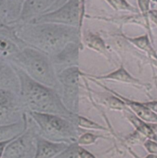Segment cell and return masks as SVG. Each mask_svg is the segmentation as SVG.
Returning <instances> with one entry per match:
<instances>
[{
  "mask_svg": "<svg viewBox=\"0 0 157 158\" xmlns=\"http://www.w3.org/2000/svg\"><path fill=\"white\" fill-rule=\"evenodd\" d=\"M17 36L46 53L58 54L72 43L77 31L72 26L43 23L15 29Z\"/></svg>",
  "mask_w": 157,
  "mask_h": 158,
  "instance_id": "obj_1",
  "label": "cell"
},
{
  "mask_svg": "<svg viewBox=\"0 0 157 158\" xmlns=\"http://www.w3.org/2000/svg\"><path fill=\"white\" fill-rule=\"evenodd\" d=\"M13 67L19 80V90L23 102L32 111L65 117L71 114L53 90L35 81L18 66Z\"/></svg>",
  "mask_w": 157,
  "mask_h": 158,
  "instance_id": "obj_2",
  "label": "cell"
},
{
  "mask_svg": "<svg viewBox=\"0 0 157 158\" xmlns=\"http://www.w3.org/2000/svg\"><path fill=\"white\" fill-rule=\"evenodd\" d=\"M11 60L35 81L48 87L56 86L52 66L47 57L39 51L30 47L23 48Z\"/></svg>",
  "mask_w": 157,
  "mask_h": 158,
  "instance_id": "obj_3",
  "label": "cell"
},
{
  "mask_svg": "<svg viewBox=\"0 0 157 158\" xmlns=\"http://www.w3.org/2000/svg\"><path fill=\"white\" fill-rule=\"evenodd\" d=\"M46 137L53 140H63L72 138L75 131L73 126L61 116L32 111L31 113Z\"/></svg>",
  "mask_w": 157,
  "mask_h": 158,
  "instance_id": "obj_4",
  "label": "cell"
},
{
  "mask_svg": "<svg viewBox=\"0 0 157 158\" xmlns=\"http://www.w3.org/2000/svg\"><path fill=\"white\" fill-rule=\"evenodd\" d=\"M83 14L84 0H69L58 10L42 15L37 20L72 26H79L80 28Z\"/></svg>",
  "mask_w": 157,
  "mask_h": 158,
  "instance_id": "obj_5",
  "label": "cell"
},
{
  "mask_svg": "<svg viewBox=\"0 0 157 158\" xmlns=\"http://www.w3.org/2000/svg\"><path fill=\"white\" fill-rule=\"evenodd\" d=\"M19 111L15 93L9 89H0V126L18 123Z\"/></svg>",
  "mask_w": 157,
  "mask_h": 158,
  "instance_id": "obj_6",
  "label": "cell"
},
{
  "mask_svg": "<svg viewBox=\"0 0 157 158\" xmlns=\"http://www.w3.org/2000/svg\"><path fill=\"white\" fill-rule=\"evenodd\" d=\"M22 41L16 35L14 28L0 19V56L11 60L18 51V43Z\"/></svg>",
  "mask_w": 157,
  "mask_h": 158,
  "instance_id": "obj_7",
  "label": "cell"
},
{
  "mask_svg": "<svg viewBox=\"0 0 157 158\" xmlns=\"http://www.w3.org/2000/svg\"><path fill=\"white\" fill-rule=\"evenodd\" d=\"M34 145L32 138L26 134L15 137L7 144L2 157L6 158H20L29 157V152L32 153Z\"/></svg>",
  "mask_w": 157,
  "mask_h": 158,
  "instance_id": "obj_8",
  "label": "cell"
},
{
  "mask_svg": "<svg viewBox=\"0 0 157 158\" xmlns=\"http://www.w3.org/2000/svg\"><path fill=\"white\" fill-rule=\"evenodd\" d=\"M80 71L77 67L68 68L59 75V80L64 87L65 100L69 107H73L78 89Z\"/></svg>",
  "mask_w": 157,
  "mask_h": 158,
  "instance_id": "obj_9",
  "label": "cell"
},
{
  "mask_svg": "<svg viewBox=\"0 0 157 158\" xmlns=\"http://www.w3.org/2000/svg\"><path fill=\"white\" fill-rule=\"evenodd\" d=\"M0 89H9L16 93L19 90V80L13 66L0 56Z\"/></svg>",
  "mask_w": 157,
  "mask_h": 158,
  "instance_id": "obj_10",
  "label": "cell"
},
{
  "mask_svg": "<svg viewBox=\"0 0 157 158\" xmlns=\"http://www.w3.org/2000/svg\"><path fill=\"white\" fill-rule=\"evenodd\" d=\"M66 148H67V144L65 143H53L43 138H38L36 142V154L35 157H57Z\"/></svg>",
  "mask_w": 157,
  "mask_h": 158,
  "instance_id": "obj_11",
  "label": "cell"
},
{
  "mask_svg": "<svg viewBox=\"0 0 157 158\" xmlns=\"http://www.w3.org/2000/svg\"><path fill=\"white\" fill-rule=\"evenodd\" d=\"M54 0H26L23 3L19 18L26 20L38 15L52 5Z\"/></svg>",
  "mask_w": 157,
  "mask_h": 158,
  "instance_id": "obj_12",
  "label": "cell"
},
{
  "mask_svg": "<svg viewBox=\"0 0 157 158\" xmlns=\"http://www.w3.org/2000/svg\"><path fill=\"white\" fill-rule=\"evenodd\" d=\"M121 99L125 100L124 103H126L133 110L135 115L139 117L143 121L146 122V123L157 124V114L155 111L152 110L151 108H149V106H146L144 103L129 101V100L123 98L122 97Z\"/></svg>",
  "mask_w": 157,
  "mask_h": 158,
  "instance_id": "obj_13",
  "label": "cell"
},
{
  "mask_svg": "<svg viewBox=\"0 0 157 158\" xmlns=\"http://www.w3.org/2000/svg\"><path fill=\"white\" fill-rule=\"evenodd\" d=\"M129 119L133 123V125L136 128L137 131L141 135H143L145 137H147L148 139H152V140H157V136L155 135V132L150 127V126L146 123V122L143 121L139 117H137L136 115H134L132 113L129 114Z\"/></svg>",
  "mask_w": 157,
  "mask_h": 158,
  "instance_id": "obj_14",
  "label": "cell"
},
{
  "mask_svg": "<svg viewBox=\"0 0 157 158\" xmlns=\"http://www.w3.org/2000/svg\"><path fill=\"white\" fill-rule=\"evenodd\" d=\"M25 1L26 0H6V23H12L19 16Z\"/></svg>",
  "mask_w": 157,
  "mask_h": 158,
  "instance_id": "obj_15",
  "label": "cell"
},
{
  "mask_svg": "<svg viewBox=\"0 0 157 158\" xmlns=\"http://www.w3.org/2000/svg\"><path fill=\"white\" fill-rule=\"evenodd\" d=\"M129 40L135 46L146 52L148 56H150L152 60H157V53L151 45L150 40L147 35H143L136 38H131L129 39Z\"/></svg>",
  "mask_w": 157,
  "mask_h": 158,
  "instance_id": "obj_16",
  "label": "cell"
},
{
  "mask_svg": "<svg viewBox=\"0 0 157 158\" xmlns=\"http://www.w3.org/2000/svg\"><path fill=\"white\" fill-rule=\"evenodd\" d=\"M93 157L92 154H89L88 151L82 148L77 144H72L67 146V148L57 156V157Z\"/></svg>",
  "mask_w": 157,
  "mask_h": 158,
  "instance_id": "obj_17",
  "label": "cell"
},
{
  "mask_svg": "<svg viewBox=\"0 0 157 158\" xmlns=\"http://www.w3.org/2000/svg\"><path fill=\"white\" fill-rule=\"evenodd\" d=\"M21 134V125L18 123L0 126V141L10 140Z\"/></svg>",
  "mask_w": 157,
  "mask_h": 158,
  "instance_id": "obj_18",
  "label": "cell"
},
{
  "mask_svg": "<svg viewBox=\"0 0 157 158\" xmlns=\"http://www.w3.org/2000/svg\"><path fill=\"white\" fill-rule=\"evenodd\" d=\"M99 78L109 79V80H118V81L126 82V83H139L137 80L132 78V77L128 73V72H126V70L123 67V66H121V67L119 69H117L116 71H114L112 73L108 74V75L105 76V77H99Z\"/></svg>",
  "mask_w": 157,
  "mask_h": 158,
  "instance_id": "obj_19",
  "label": "cell"
},
{
  "mask_svg": "<svg viewBox=\"0 0 157 158\" xmlns=\"http://www.w3.org/2000/svg\"><path fill=\"white\" fill-rule=\"evenodd\" d=\"M86 43L89 47L92 48L95 50L104 52L106 49V46H105L104 42L103 41V40L100 37L93 35V34L88 35L86 39Z\"/></svg>",
  "mask_w": 157,
  "mask_h": 158,
  "instance_id": "obj_20",
  "label": "cell"
},
{
  "mask_svg": "<svg viewBox=\"0 0 157 158\" xmlns=\"http://www.w3.org/2000/svg\"><path fill=\"white\" fill-rule=\"evenodd\" d=\"M116 10H135L126 0H106Z\"/></svg>",
  "mask_w": 157,
  "mask_h": 158,
  "instance_id": "obj_21",
  "label": "cell"
},
{
  "mask_svg": "<svg viewBox=\"0 0 157 158\" xmlns=\"http://www.w3.org/2000/svg\"><path fill=\"white\" fill-rule=\"evenodd\" d=\"M78 125L80 127H83L86 128H91V129H98V130H106L105 128H103V127L99 126L97 123H94V122L90 121V120H87L86 118H83V117H78Z\"/></svg>",
  "mask_w": 157,
  "mask_h": 158,
  "instance_id": "obj_22",
  "label": "cell"
},
{
  "mask_svg": "<svg viewBox=\"0 0 157 158\" xmlns=\"http://www.w3.org/2000/svg\"><path fill=\"white\" fill-rule=\"evenodd\" d=\"M144 147L146 151L151 154L150 156L157 157V140L148 139L145 142Z\"/></svg>",
  "mask_w": 157,
  "mask_h": 158,
  "instance_id": "obj_23",
  "label": "cell"
},
{
  "mask_svg": "<svg viewBox=\"0 0 157 158\" xmlns=\"http://www.w3.org/2000/svg\"><path fill=\"white\" fill-rule=\"evenodd\" d=\"M139 6L143 16L146 19V21L149 23V2L150 0H138Z\"/></svg>",
  "mask_w": 157,
  "mask_h": 158,
  "instance_id": "obj_24",
  "label": "cell"
},
{
  "mask_svg": "<svg viewBox=\"0 0 157 158\" xmlns=\"http://www.w3.org/2000/svg\"><path fill=\"white\" fill-rule=\"evenodd\" d=\"M97 138H98L97 136L88 133V134H85L80 137L78 140V143L79 144H90V143H94Z\"/></svg>",
  "mask_w": 157,
  "mask_h": 158,
  "instance_id": "obj_25",
  "label": "cell"
},
{
  "mask_svg": "<svg viewBox=\"0 0 157 158\" xmlns=\"http://www.w3.org/2000/svg\"><path fill=\"white\" fill-rule=\"evenodd\" d=\"M6 0H0V19L6 22Z\"/></svg>",
  "mask_w": 157,
  "mask_h": 158,
  "instance_id": "obj_26",
  "label": "cell"
},
{
  "mask_svg": "<svg viewBox=\"0 0 157 158\" xmlns=\"http://www.w3.org/2000/svg\"><path fill=\"white\" fill-rule=\"evenodd\" d=\"M13 138H15V137H13ZM13 138L8 140H4V141H0V157H2L3 153H4V151L5 149H6V146H7L8 143H9Z\"/></svg>",
  "mask_w": 157,
  "mask_h": 158,
  "instance_id": "obj_27",
  "label": "cell"
},
{
  "mask_svg": "<svg viewBox=\"0 0 157 158\" xmlns=\"http://www.w3.org/2000/svg\"><path fill=\"white\" fill-rule=\"evenodd\" d=\"M149 18L157 26V15L155 12H149Z\"/></svg>",
  "mask_w": 157,
  "mask_h": 158,
  "instance_id": "obj_28",
  "label": "cell"
},
{
  "mask_svg": "<svg viewBox=\"0 0 157 158\" xmlns=\"http://www.w3.org/2000/svg\"><path fill=\"white\" fill-rule=\"evenodd\" d=\"M148 106H149V108H151V109L153 111H155V113L157 114V102H153V103H147Z\"/></svg>",
  "mask_w": 157,
  "mask_h": 158,
  "instance_id": "obj_29",
  "label": "cell"
},
{
  "mask_svg": "<svg viewBox=\"0 0 157 158\" xmlns=\"http://www.w3.org/2000/svg\"><path fill=\"white\" fill-rule=\"evenodd\" d=\"M153 63H154V65H155V66L157 67V60H154Z\"/></svg>",
  "mask_w": 157,
  "mask_h": 158,
  "instance_id": "obj_30",
  "label": "cell"
}]
</instances>
